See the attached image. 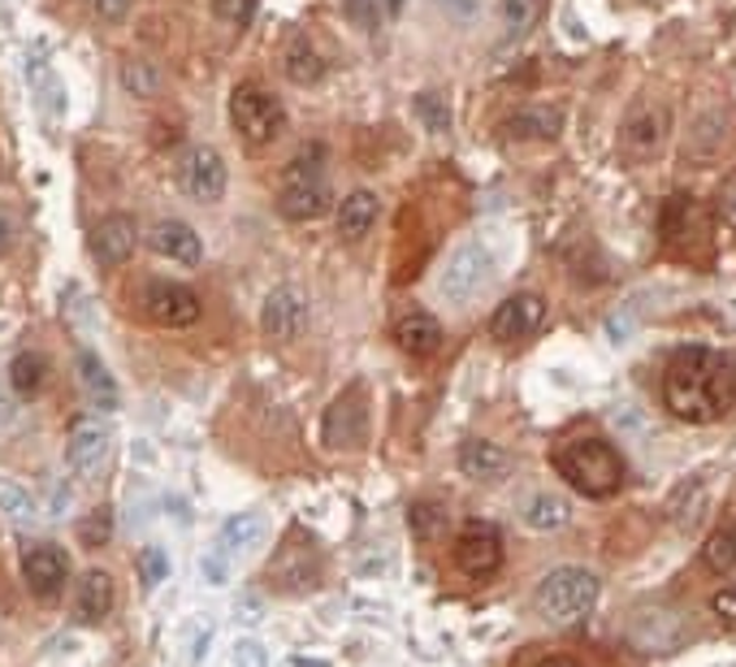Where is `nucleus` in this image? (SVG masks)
Segmentation results:
<instances>
[{
    "label": "nucleus",
    "mask_w": 736,
    "mask_h": 667,
    "mask_svg": "<svg viewBox=\"0 0 736 667\" xmlns=\"http://www.w3.org/2000/svg\"><path fill=\"white\" fill-rule=\"evenodd\" d=\"M663 404L689 424L728 417L736 404V364L711 347H680L663 373Z\"/></svg>",
    "instance_id": "obj_1"
},
{
    "label": "nucleus",
    "mask_w": 736,
    "mask_h": 667,
    "mask_svg": "<svg viewBox=\"0 0 736 667\" xmlns=\"http://www.w3.org/2000/svg\"><path fill=\"white\" fill-rule=\"evenodd\" d=\"M554 469L585 498H611L624 485V460L607 438H572L554 451Z\"/></svg>",
    "instance_id": "obj_2"
},
{
    "label": "nucleus",
    "mask_w": 736,
    "mask_h": 667,
    "mask_svg": "<svg viewBox=\"0 0 736 667\" xmlns=\"http://www.w3.org/2000/svg\"><path fill=\"white\" fill-rule=\"evenodd\" d=\"M329 208V179H325V148L307 143L304 152L291 161L282 191H278V213L286 222H312Z\"/></svg>",
    "instance_id": "obj_3"
},
{
    "label": "nucleus",
    "mask_w": 736,
    "mask_h": 667,
    "mask_svg": "<svg viewBox=\"0 0 736 667\" xmlns=\"http://www.w3.org/2000/svg\"><path fill=\"white\" fill-rule=\"evenodd\" d=\"M598 577L589 572V568H576V563H567V568H554L551 577L538 585V611H542V620L546 624H576L581 615H589L594 603H598Z\"/></svg>",
    "instance_id": "obj_4"
},
{
    "label": "nucleus",
    "mask_w": 736,
    "mask_h": 667,
    "mask_svg": "<svg viewBox=\"0 0 736 667\" xmlns=\"http://www.w3.org/2000/svg\"><path fill=\"white\" fill-rule=\"evenodd\" d=\"M668 135H672V109L659 100H637L619 126V157L632 165H650L668 148Z\"/></svg>",
    "instance_id": "obj_5"
},
{
    "label": "nucleus",
    "mask_w": 736,
    "mask_h": 667,
    "mask_svg": "<svg viewBox=\"0 0 736 667\" xmlns=\"http://www.w3.org/2000/svg\"><path fill=\"white\" fill-rule=\"evenodd\" d=\"M230 121H235V130H239L243 143L260 148V143H269V139L282 130L286 114H282L278 96L264 92L260 83H239V87L230 92Z\"/></svg>",
    "instance_id": "obj_6"
},
{
    "label": "nucleus",
    "mask_w": 736,
    "mask_h": 667,
    "mask_svg": "<svg viewBox=\"0 0 736 667\" xmlns=\"http://www.w3.org/2000/svg\"><path fill=\"white\" fill-rule=\"evenodd\" d=\"M490 273H494L490 251L481 243H464V247H455L446 256V265L437 273V295L446 303H468L490 282Z\"/></svg>",
    "instance_id": "obj_7"
},
{
    "label": "nucleus",
    "mask_w": 736,
    "mask_h": 667,
    "mask_svg": "<svg viewBox=\"0 0 736 667\" xmlns=\"http://www.w3.org/2000/svg\"><path fill=\"white\" fill-rule=\"evenodd\" d=\"M321 438L329 451H351L368 438V390L365 381L347 386L329 408H325V421H321Z\"/></svg>",
    "instance_id": "obj_8"
},
{
    "label": "nucleus",
    "mask_w": 736,
    "mask_h": 667,
    "mask_svg": "<svg viewBox=\"0 0 736 667\" xmlns=\"http://www.w3.org/2000/svg\"><path fill=\"white\" fill-rule=\"evenodd\" d=\"M109 424L91 412L74 417L65 429V464L74 477H96L105 464H109Z\"/></svg>",
    "instance_id": "obj_9"
},
{
    "label": "nucleus",
    "mask_w": 736,
    "mask_h": 667,
    "mask_svg": "<svg viewBox=\"0 0 736 667\" xmlns=\"http://www.w3.org/2000/svg\"><path fill=\"white\" fill-rule=\"evenodd\" d=\"M22 78H26V92H31V105H35L40 121L48 130H62L69 100H65V83L62 74H57V65L44 57V53H26L22 57Z\"/></svg>",
    "instance_id": "obj_10"
},
{
    "label": "nucleus",
    "mask_w": 736,
    "mask_h": 667,
    "mask_svg": "<svg viewBox=\"0 0 736 667\" xmlns=\"http://www.w3.org/2000/svg\"><path fill=\"white\" fill-rule=\"evenodd\" d=\"M455 563L464 577H494L502 563V534L490 520H464L455 534Z\"/></svg>",
    "instance_id": "obj_11"
},
{
    "label": "nucleus",
    "mask_w": 736,
    "mask_h": 667,
    "mask_svg": "<svg viewBox=\"0 0 736 667\" xmlns=\"http://www.w3.org/2000/svg\"><path fill=\"white\" fill-rule=\"evenodd\" d=\"M226 161H221V152L217 148H186L183 161H178V186H183V195H191L195 204H217L221 195H226Z\"/></svg>",
    "instance_id": "obj_12"
},
{
    "label": "nucleus",
    "mask_w": 736,
    "mask_h": 667,
    "mask_svg": "<svg viewBox=\"0 0 736 667\" xmlns=\"http://www.w3.org/2000/svg\"><path fill=\"white\" fill-rule=\"evenodd\" d=\"M22 581H26V590L40 603H57L65 594V585H69V555L53 542L26 546V555H22Z\"/></svg>",
    "instance_id": "obj_13"
},
{
    "label": "nucleus",
    "mask_w": 736,
    "mask_h": 667,
    "mask_svg": "<svg viewBox=\"0 0 736 667\" xmlns=\"http://www.w3.org/2000/svg\"><path fill=\"white\" fill-rule=\"evenodd\" d=\"M260 325H264V334H269V338H282V343L300 338V334L307 330L304 287H291V282L273 287V291L264 295V308H260Z\"/></svg>",
    "instance_id": "obj_14"
},
{
    "label": "nucleus",
    "mask_w": 736,
    "mask_h": 667,
    "mask_svg": "<svg viewBox=\"0 0 736 667\" xmlns=\"http://www.w3.org/2000/svg\"><path fill=\"white\" fill-rule=\"evenodd\" d=\"M143 312L148 321L165 325V330H183L199 321V295L183 282H148L143 287Z\"/></svg>",
    "instance_id": "obj_15"
},
{
    "label": "nucleus",
    "mask_w": 736,
    "mask_h": 667,
    "mask_svg": "<svg viewBox=\"0 0 736 667\" xmlns=\"http://www.w3.org/2000/svg\"><path fill=\"white\" fill-rule=\"evenodd\" d=\"M542 321H546V300L533 291H520L498 303V312L490 316V334L498 343H524L542 330Z\"/></svg>",
    "instance_id": "obj_16"
},
{
    "label": "nucleus",
    "mask_w": 736,
    "mask_h": 667,
    "mask_svg": "<svg viewBox=\"0 0 736 667\" xmlns=\"http://www.w3.org/2000/svg\"><path fill=\"white\" fill-rule=\"evenodd\" d=\"M273 590H282V594H307L316 581H321V563H316V555H312V546L304 538H295V542L286 546L278 559H273Z\"/></svg>",
    "instance_id": "obj_17"
},
{
    "label": "nucleus",
    "mask_w": 736,
    "mask_h": 667,
    "mask_svg": "<svg viewBox=\"0 0 736 667\" xmlns=\"http://www.w3.org/2000/svg\"><path fill=\"white\" fill-rule=\"evenodd\" d=\"M134 243H139V230H134V217L130 213H109L96 230H91V256L105 265V269H118L134 256Z\"/></svg>",
    "instance_id": "obj_18"
},
{
    "label": "nucleus",
    "mask_w": 736,
    "mask_h": 667,
    "mask_svg": "<svg viewBox=\"0 0 736 667\" xmlns=\"http://www.w3.org/2000/svg\"><path fill=\"white\" fill-rule=\"evenodd\" d=\"M459 473L477 485H494L511 473V455L490 438H468L459 447Z\"/></svg>",
    "instance_id": "obj_19"
},
{
    "label": "nucleus",
    "mask_w": 736,
    "mask_h": 667,
    "mask_svg": "<svg viewBox=\"0 0 736 667\" xmlns=\"http://www.w3.org/2000/svg\"><path fill=\"white\" fill-rule=\"evenodd\" d=\"M148 243H152L156 256H165V260H174V265H199V260H204L199 235H195L186 222H174V217L156 222V226L148 230Z\"/></svg>",
    "instance_id": "obj_20"
},
{
    "label": "nucleus",
    "mask_w": 736,
    "mask_h": 667,
    "mask_svg": "<svg viewBox=\"0 0 736 667\" xmlns=\"http://www.w3.org/2000/svg\"><path fill=\"white\" fill-rule=\"evenodd\" d=\"M109 611H113V577L105 568L83 572L78 590H74V615L83 624H100V620H109Z\"/></svg>",
    "instance_id": "obj_21"
},
{
    "label": "nucleus",
    "mask_w": 736,
    "mask_h": 667,
    "mask_svg": "<svg viewBox=\"0 0 736 667\" xmlns=\"http://www.w3.org/2000/svg\"><path fill=\"white\" fill-rule=\"evenodd\" d=\"M74 364H78V386H83L87 404L100 408V412H113V408L122 404V390H118L113 373L105 368V361H100L96 352H78V361Z\"/></svg>",
    "instance_id": "obj_22"
},
{
    "label": "nucleus",
    "mask_w": 736,
    "mask_h": 667,
    "mask_svg": "<svg viewBox=\"0 0 736 667\" xmlns=\"http://www.w3.org/2000/svg\"><path fill=\"white\" fill-rule=\"evenodd\" d=\"M394 347L403 356H412V361H425V356H433L442 347V325L433 321L430 312H412V316H403L394 325Z\"/></svg>",
    "instance_id": "obj_23"
},
{
    "label": "nucleus",
    "mask_w": 736,
    "mask_h": 667,
    "mask_svg": "<svg viewBox=\"0 0 736 667\" xmlns=\"http://www.w3.org/2000/svg\"><path fill=\"white\" fill-rule=\"evenodd\" d=\"M507 135L511 139H538V143H551L563 135V114L551 105H524L507 118Z\"/></svg>",
    "instance_id": "obj_24"
},
{
    "label": "nucleus",
    "mask_w": 736,
    "mask_h": 667,
    "mask_svg": "<svg viewBox=\"0 0 736 667\" xmlns=\"http://www.w3.org/2000/svg\"><path fill=\"white\" fill-rule=\"evenodd\" d=\"M377 213H381V204H377L372 191H351L338 204V235L343 239H365L368 230H372V222H377Z\"/></svg>",
    "instance_id": "obj_25"
},
{
    "label": "nucleus",
    "mask_w": 736,
    "mask_h": 667,
    "mask_svg": "<svg viewBox=\"0 0 736 667\" xmlns=\"http://www.w3.org/2000/svg\"><path fill=\"white\" fill-rule=\"evenodd\" d=\"M264 534H269L264 512H239V516H230L221 525V550L226 555H247V550H256L264 542Z\"/></svg>",
    "instance_id": "obj_26"
},
{
    "label": "nucleus",
    "mask_w": 736,
    "mask_h": 667,
    "mask_svg": "<svg viewBox=\"0 0 736 667\" xmlns=\"http://www.w3.org/2000/svg\"><path fill=\"white\" fill-rule=\"evenodd\" d=\"M659 226H663V239L680 243L684 235H693V230H697V235L706 230V213H702L689 195H675L672 204L663 208V222H659Z\"/></svg>",
    "instance_id": "obj_27"
},
{
    "label": "nucleus",
    "mask_w": 736,
    "mask_h": 667,
    "mask_svg": "<svg viewBox=\"0 0 736 667\" xmlns=\"http://www.w3.org/2000/svg\"><path fill=\"white\" fill-rule=\"evenodd\" d=\"M321 74H325V61L316 53V44L304 40V35H295L291 49H286V78L300 83V87H312Z\"/></svg>",
    "instance_id": "obj_28"
},
{
    "label": "nucleus",
    "mask_w": 736,
    "mask_h": 667,
    "mask_svg": "<svg viewBox=\"0 0 736 667\" xmlns=\"http://www.w3.org/2000/svg\"><path fill=\"white\" fill-rule=\"evenodd\" d=\"M706 512V485L702 482H684L672 490V498H668V516H672V525L680 529H689V525H697V516Z\"/></svg>",
    "instance_id": "obj_29"
},
{
    "label": "nucleus",
    "mask_w": 736,
    "mask_h": 667,
    "mask_svg": "<svg viewBox=\"0 0 736 667\" xmlns=\"http://www.w3.org/2000/svg\"><path fill=\"white\" fill-rule=\"evenodd\" d=\"M0 512H4L9 520H18V525H31V520H40V498L22 482L0 477Z\"/></svg>",
    "instance_id": "obj_30"
},
{
    "label": "nucleus",
    "mask_w": 736,
    "mask_h": 667,
    "mask_svg": "<svg viewBox=\"0 0 736 667\" xmlns=\"http://www.w3.org/2000/svg\"><path fill=\"white\" fill-rule=\"evenodd\" d=\"M520 520L529 529H559L567 525V503L559 494H533L524 507H520Z\"/></svg>",
    "instance_id": "obj_31"
},
{
    "label": "nucleus",
    "mask_w": 736,
    "mask_h": 667,
    "mask_svg": "<svg viewBox=\"0 0 736 667\" xmlns=\"http://www.w3.org/2000/svg\"><path fill=\"white\" fill-rule=\"evenodd\" d=\"M44 356H35V352H22V356H13L9 364V381H13V390L22 395V399H31L40 386H44Z\"/></svg>",
    "instance_id": "obj_32"
},
{
    "label": "nucleus",
    "mask_w": 736,
    "mask_h": 667,
    "mask_svg": "<svg viewBox=\"0 0 736 667\" xmlns=\"http://www.w3.org/2000/svg\"><path fill=\"white\" fill-rule=\"evenodd\" d=\"M706 563H711L715 572H736V525H724V529L711 534V542H706Z\"/></svg>",
    "instance_id": "obj_33"
},
{
    "label": "nucleus",
    "mask_w": 736,
    "mask_h": 667,
    "mask_svg": "<svg viewBox=\"0 0 736 667\" xmlns=\"http://www.w3.org/2000/svg\"><path fill=\"white\" fill-rule=\"evenodd\" d=\"M502 22L507 35H524L538 22V0H502Z\"/></svg>",
    "instance_id": "obj_34"
},
{
    "label": "nucleus",
    "mask_w": 736,
    "mask_h": 667,
    "mask_svg": "<svg viewBox=\"0 0 736 667\" xmlns=\"http://www.w3.org/2000/svg\"><path fill=\"white\" fill-rule=\"evenodd\" d=\"M165 572H170V559H165L156 546H143V550H139V577H143V590H156V585L165 581Z\"/></svg>",
    "instance_id": "obj_35"
},
{
    "label": "nucleus",
    "mask_w": 736,
    "mask_h": 667,
    "mask_svg": "<svg viewBox=\"0 0 736 667\" xmlns=\"http://www.w3.org/2000/svg\"><path fill=\"white\" fill-rule=\"evenodd\" d=\"M416 114H421V121L430 126L433 135H442V130L451 126V118H446V100H442L437 92H421V96H416Z\"/></svg>",
    "instance_id": "obj_36"
},
{
    "label": "nucleus",
    "mask_w": 736,
    "mask_h": 667,
    "mask_svg": "<svg viewBox=\"0 0 736 667\" xmlns=\"http://www.w3.org/2000/svg\"><path fill=\"white\" fill-rule=\"evenodd\" d=\"M91 9H96L100 22H126L130 9H134V0H91Z\"/></svg>",
    "instance_id": "obj_37"
},
{
    "label": "nucleus",
    "mask_w": 736,
    "mask_h": 667,
    "mask_svg": "<svg viewBox=\"0 0 736 667\" xmlns=\"http://www.w3.org/2000/svg\"><path fill=\"white\" fill-rule=\"evenodd\" d=\"M446 18H455V22H473L477 18V0H433Z\"/></svg>",
    "instance_id": "obj_38"
},
{
    "label": "nucleus",
    "mask_w": 736,
    "mask_h": 667,
    "mask_svg": "<svg viewBox=\"0 0 736 667\" xmlns=\"http://www.w3.org/2000/svg\"><path fill=\"white\" fill-rule=\"evenodd\" d=\"M251 4L256 0H213V9H217L221 22H243L247 13H251Z\"/></svg>",
    "instance_id": "obj_39"
},
{
    "label": "nucleus",
    "mask_w": 736,
    "mask_h": 667,
    "mask_svg": "<svg viewBox=\"0 0 736 667\" xmlns=\"http://www.w3.org/2000/svg\"><path fill=\"white\" fill-rule=\"evenodd\" d=\"M235 664L239 667H269V659H264V646H260V642H239V646H235Z\"/></svg>",
    "instance_id": "obj_40"
},
{
    "label": "nucleus",
    "mask_w": 736,
    "mask_h": 667,
    "mask_svg": "<svg viewBox=\"0 0 736 667\" xmlns=\"http://www.w3.org/2000/svg\"><path fill=\"white\" fill-rule=\"evenodd\" d=\"M715 615H719L724 624H733L736 628V585L733 590H724V594H715Z\"/></svg>",
    "instance_id": "obj_41"
},
{
    "label": "nucleus",
    "mask_w": 736,
    "mask_h": 667,
    "mask_svg": "<svg viewBox=\"0 0 736 667\" xmlns=\"http://www.w3.org/2000/svg\"><path fill=\"white\" fill-rule=\"evenodd\" d=\"M347 13H356V22H360L365 31H372V26H377V9H372L368 0H347Z\"/></svg>",
    "instance_id": "obj_42"
},
{
    "label": "nucleus",
    "mask_w": 736,
    "mask_h": 667,
    "mask_svg": "<svg viewBox=\"0 0 736 667\" xmlns=\"http://www.w3.org/2000/svg\"><path fill=\"white\" fill-rule=\"evenodd\" d=\"M204 572H208V581H213V585H221V581H226V550L208 555V559H204Z\"/></svg>",
    "instance_id": "obj_43"
},
{
    "label": "nucleus",
    "mask_w": 736,
    "mask_h": 667,
    "mask_svg": "<svg viewBox=\"0 0 736 667\" xmlns=\"http://www.w3.org/2000/svg\"><path fill=\"white\" fill-rule=\"evenodd\" d=\"M412 525H416V529H421V534L430 538L433 529H437V516H433V507H425V503H416V512H412Z\"/></svg>",
    "instance_id": "obj_44"
},
{
    "label": "nucleus",
    "mask_w": 736,
    "mask_h": 667,
    "mask_svg": "<svg viewBox=\"0 0 736 667\" xmlns=\"http://www.w3.org/2000/svg\"><path fill=\"white\" fill-rule=\"evenodd\" d=\"M83 538H87V546H105V542H109V529H105V516H100L96 525L87 520V525H83Z\"/></svg>",
    "instance_id": "obj_45"
},
{
    "label": "nucleus",
    "mask_w": 736,
    "mask_h": 667,
    "mask_svg": "<svg viewBox=\"0 0 736 667\" xmlns=\"http://www.w3.org/2000/svg\"><path fill=\"white\" fill-rule=\"evenodd\" d=\"M719 208H724V222H728V226H733V230H736V186H728V191H724Z\"/></svg>",
    "instance_id": "obj_46"
},
{
    "label": "nucleus",
    "mask_w": 736,
    "mask_h": 667,
    "mask_svg": "<svg viewBox=\"0 0 736 667\" xmlns=\"http://www.w3.org/2000/svg\"><path fill=\"white\" fill-rule=\"evenodd\" d=\"M529 667H581L572 655H542V659H533Z\"/></svg>",
    "instance_id": "obj_47"
},
{
    "label": "nucleus",
    "mask_w": 736,
    "mask_h": 667,
    "mask_svg": "<svg viewBox=\"0 0 736 667\" xmlns=\"http://www.w3.org/2000/svg\"><path fill=\"white\" fill-rule=\"evenodd\" d=\"M9 247H13V226H9V217L0 213V256H4Z\"/></svg>",
    "instance_id": "obj_48"
},
{
    "label": "nucleus",
    "mask_w": 736,
    "mask_h": 667,
    "mask_svg": "<svg viewBox=\"0 0 736 667\" xmlns=\"http://www.w3.org/2000/svg\"><path fill=\"white\" fill-rule=\"evenodd\" d=\"M4 421H9V404H4V395H0V429H4Z\"/></svg>",
    "instance_id": "obj_49"
},
{
    "label": "nucleus",
    "mask_w": 736,
    "mask_h": 667,
    "mask_svg": "<svg viewBox=\"0 0 736 667\" xmlns=\"http://www.w3.org/2000/svg\"><path fill=\"white\" fill-rule=\"evenodd\" d=\"M386 9H390V13H399V9H403V0H386Z\"/></svg>",
    "instance_id": "obj_50"
}]
</instances>
